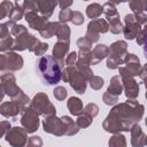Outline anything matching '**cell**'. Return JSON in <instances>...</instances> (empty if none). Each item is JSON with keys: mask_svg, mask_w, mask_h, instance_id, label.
<instances>
[{"mask_svg": "<svg viewBox=\"0 0 147 147\" xmlns=\"http://www.w3.org/2000/svg\"><path fill=\"white\" fill-rule=\"evenodd\" d=\"M77 61H78V53H76L74 51V52H70L65 56L64 63H65V65H75L77 63Z\"/></svg>", "mask_w": 147, "mask_h": 147, "instance_id": "obj_48", "label": "cell"}, {"mask_svg": "<svg viewBox=\"0 0 147 147\" xmlns=\"http://www.w3.org/2000/svg\"><path fill=\"white\" fill-rule=\"evenodd\" d=\"M145 124H146V126H147V117L145 118Z\"/></svg>", "mask_w": 147, "mask_h": 147, "instance_id": "obj_58", "label": "cell"}, {"mask_svg": "<svg viewBox=\"0 0 147 147\" xmlns=\"http://www.w3.org/2000/svg\"><path fill=\"white\" fill-rule=\"evenodd\" d=\"M30 106L36 109L38 111L39 115L41 116H52V115H56V108L55 106L51 102L48 95L44 92H39L37 93L32 100L30 101Z\"/></svg>", "mask_w": 147, "mask_h": 147, "instance_id": "obj_6", "label": "cell"}, {"mask_svg": "<svg viewBox=\"0 0 147 147\" xmlns=\"http://www.w3.org/2000/svg\"><path fill=\"white\" fill-rule=\"evenodd\" d=\"M13 46H14V37L11 34L7 36L6 38L1 39V41H0V51L2 53L13 51Z\"/></svg>", "mask_w": 147, "mask_h": 147, "instance_id": "obj_35", "label": "cell"}, {"mask_svg": "<svg viewBox=\"0 0 147 147\" xmlns=\"http://www.w3.org/2000/svg\"><path fill=\"white\" fill-rule=\"evenodd\" d=\"M142 80H144V85H145V87H146V92H147V77H145Z\"/></svg>", "mask_w": 147, "mask_h": 147, "instance_id": "obj_56", "label": "cell"}, {"mask_svg": "<svg viewBox=\"0 0 147 147\" xmlns=\"http://www.w3.org/2000/svg\"><path fill=\"white\" fill-rule=\"evenodd\" d=\"M24 15H25V10H24L23 6L20 5L18 2H16V5L14 6V9H13V11H11V14L9 15L8 18H9V21L16 23V22H18L20 20H22Z\"/></svg>", "mask_w": 147, "mask_h": 147, "instance_id": "obj_30", "label": "cell"}, {"mask_svg": "<svg viewBox=\"0 0 147 147\" xmlns=\"http://www.w3.org/2000/svg\"><path fill=\"white\" fill-rule=\"evenodd\" d=\"M145 96H146V99H147V92H146V94H145Z\"/></svg>", "mask_w": 147, "mask_h": 147, "instance_id": "obj_59", "label": "cell"}, {"mask_svg": "<svg viewBox=\"0 0 147 147\" xmlns=\"http://www.w3.org/2000/svg\"><path fill=\"white\" fill-rule=\"evenodd\" d=\"M15 1H16V2H18V1H20V0H15Z\"/></svg>", "mask_w": 147, "mask_h": 147, "instance_id": "obj_60", "label": "cell"}, {"mask_svg": "<svg viewBox=\"0 0 147 147\" xmlns=\"http://www.w3.org/2000/svg\"><path fill=\"white\" fill-rule=\"evenodd\" d=\"M134 16H136V20L137 22L140 24V25H145L147 23V15L142 11V13H133Z\"/></svg>", "mask_w": 147, "mask_h": 147, "instance_id": "obj_51", "label": "cell"}, {"mask_svg": "<svg viewBox=\"0 0 147 147\" xmlns=\"http://www.w3.org/2000/svg\"><path fill=\"white\" fill-rule=\"evenodd\" d=\"M84 113H86V114L91 115V116L94 118V117L99 114V107H98L95 103L90 102V103H87V105L84 107Z\"/></svg>", "mask_w": 147, "mask_h": 147, "instance_id": "obj_45", "label": "cell"}, {"mask_svg": "<svg viewBox=\"0 0 147 147\" xmlns=\"http://www.w3.org/2000/svg\"><path fill=\"white\" fill-rule=\"evenodd\" d=\"M10 129H11L10 123H9V122H7V121H2V122L0 123V137H1V138H2V137H5V136H6V133H7Z\"/></svg>", "mask_w": 147, "mask_h": 147, "instance_id": "obj_50", "label": "cell"}, {"mask_svg": "<svg viewBox=\"0 0 147 147\" xmlns=\"http://www.w3.org/2000/svg\"><path fill=\"white\" fill-rule=\"evenodd\" d=\"M92 59V51L91 49H79L78 52V61L83 63H87L91 65Z\"/></svg>", "mask_w": 147, "mask_h": 147, "instance_id": "obj_38", "label": "cell"}, {"mask_svg": "<svg viewBox=\"0 0 147 147\" xmlns=\"http://www.w3.org/2000/svg\"><path fill=\"white\" fill-rule=\"evenodd\" d=\"M108 145L110 147H125L126 146L125 137L121 134V132L114 133L113 137H110V139L108 140Z\"/></svg>", "mask_w": 147, "mask_h": 147, "instance_id": "obj_31", "label": "cell"}, {"mask_svg": "<svg viewBox=\"0 0 147 147\" xmlns=\"http://www.w3.org/2000/svg\"><path fill=\"white\" fill-rule=\"evenodd\" d=\"M67 107L70 111L71 115L74 116H79L80 114L84 113V107H83V101L77 98V96H71L67 101Z\"/></svg>", "mask_w": 147, "mask_h": 147, "instance_id": "obj_22", "label": "cell"}, {"mask_svg": "<svg viewBox=\"0 0 147 147\" xmlns=\"http://www.w3.org/2000/svg\"><path fill=\"white\" fill-rule=\"evenodd\" d=\"M93 44L94 42H98L99 41V38H100V34H96V33H92V32H87L86 31V34H85Z\"/></svg>", "mask_w": 147, "mask_h": 147, "instance_id": "obj_53", "label": "cell"}, {"mask_svg": "<svg viewBox=\"0 0 147 147\" xmlns=\"http://www.w3.org/2000/svg\"><path fill=\"white\" fill-rule=\"evenodd\" d=\"M61 118L63 119V122L65 124V136H75V134H77L79 132L80 127L77 125V123L74 119H71V117L64 115Z\"/></svg>", "mask_w": 147, "mask_h": 147, "instance_id": "obj_25", "label": "cell"}, {"mask_svg": "<svg viewBox=\"0 0 147 147\" xmlns=\"http://www.w3.org/2000/svg\"><path fill=\"white\" fill-rule=\"evenodd\" d=\"M53 94H54V98L59 101H63L67 96H68V91L65 90V87L63 86H56L53 91Z\"/></svg>", "mask_w": 147, "mask_h": 147, "instance_id": "obj_44", "label": "cell"}, {"mask_svg": "<svg viewBox=\"0 0 147 147\" xmlns=\"http://www.w3.org/2000/svg\"><path fill=\"white\" fill-rule=\"evenodd\" d=\"M102 13H103V7L99 3H96V2L91 3L86 7V16L91 20L98 18Z\"/></svg>", "mask_w": 147, "mask_h": 147, "instance_id": "obj_28", "label": "cell"}, {"mask_svg": "<svg viewBox=\"0 0 147 147\" xmlns=\"http://www.w3.org/2000/svg\"><path fill=\"white\" fill-rule=\"evenodd\" d=\"M107 91L114 95H117L119 96L122 94V92L124 91L123 88V83H122V77L121 76H114L111 77L110 82H109V85L107 87Z\"/></svg>", "mask_w": 147, "mask_h": 147, "instance_id": "obj_23", "label": "cell"}, {"mask_svg": "<svg viewBox=\"0 0 147 147\" xmlns=\"http://www.w3.org/2000/svg\"><path fill=\"white\" fill-rule=\"evenodd\" d=\"M21 124L28 131V133H33L39 127V114L30 105L21 114Z\"/></svg>", "mask_w": 147, "mask_h": 147, "instance_id": "obj_10", "label": "cell"}, {"mask_svg": "<svg viewBox=\"0 0 147 147\" xmlns=\"http://www.w3.org/2000/svg\"><path fill=\"white\" fill-rule=\"evenodd\" d=\"M60 22V21H59ZM70 28L67 23H59V26H57V31H56V38L57 40L60 41H68L70 42Z\"/></svg>", "mask_w": 147, "mask_h": 147, "instance_id": "obj_24", "label": "cell"}, {"mask_svg": "<svg viewBox=\"0 0 147 147\" xmlns=\"http://www.w3.org/2000/svg\"><path fill=\"white\" fill-rule=\"evenodd\" d=\"M76 45L78 46L79 49H91L93 42H92L86 36H84V37H80L79 39H77Z\"/></svg>", "mask_w": 147, "mask_h": 147, "instance_id": "obj_42", "label": "cell"}, {"mask_svg": "<svg viewBox=\"0 0 147 147\" xmlns=\"http://www.w3.org/2000/svg\"><path fill=\"white\" fill-rule=\"evenodd\" d=\"M0 85H1V100L3 99L5 95H8L10 99H15L24 93L22 88L16 85V78L11 72L1 75Z\"/></svg>", "mask_w": 147, "mask_h": 147, "instance_id": "obj_7", "label": "cell"}, {"mask_svg": "<svg viewBox=\"0 0 147 147\" xmlns=\"http://www.w3.org/2000/svg\"><path fill=\"white\" fill-rule=\"evenodd\" d=\"M24 18L25 21L28 22L29 26L33 30H37L38 32L47 24L48 22V18L44 17L42 15H40L39 13L37 11H33V10H30V11H26L25 15H24Z\"/></svg>", "mask_w": 147, "mask_h": 147, "instance_id": "obj_17", "label": "cell"}, {"mask_svg": "<svg viewBox=\"0 0 147 147\" xmlns=\"http://www.w3.org/2000/svg\"><path fill=\"white\" fill-rule=\"evenodd\" d=\"M62 79L64 83H69L71 88L78 94H84L86 92L88 80L76 65H67L62 71Z\"/></svg>", "mask_w": 147, "mask_h": 147, "instance_id": "obj_3", "label": "cell"}, {"mask_svg": "<svg viewBox=\"0 0 147 147\" xmlns=\"http://www.w3.org/2000/svg\"><path fill=\"white\" fill-rule=\"evenodd\" d=\"M127 53V44L124 40H117L109 46V53L107 56L106 65L108 69H118L121 64H124V56Z\"/></svg>", "mask_w": 147, "mask_h": 147, "instance_id": "obj_5", "label": "cell"}, {"mask_svg": "<svg viewBox=\"0 0 147 147\" xmlns=\"http://www.w3.org/2000/svg\"><path fill=\"white\" fill-rule=\"evenodd\" d=\"M36 64L38 74L46 85H56L62 79L63 70L61 69V63L53 55L40 56Z\"/></svg>", "mask_w": 147, "mask_h": 147, "instance_id": "obj_2", "label": "cell"}, {"mask_svg": "<svg viewBox=\"0 0 147 147\" xmlns=\"http://www.w3.org/2000/svg\"><path fill=\"white\" fill-rule=\"evenodd\" d=\"M69 47H70V42L68 41H60L57 40V42L54 45L53 47V57H55L61 64L64 62V56L68 55L69 52Z\"/></svg>", "mask_w": 147, "mask_h": 147, "instance_id": "obj_20", "label": "cell"}, {"mask_svg": "<svg viewBox=\"0 0 147 147\" xmlns=\"http://www.w3.org/2000/svg\"><path fill=\"white\" fill-rule=\"evenodd\" d=\"M85 21V17L84 15L78 11V10H74L72 11V17H71V22L75 24V25H82Z\"/></svg>", "mask_w": 147, "mask_h": 147, "instance_id": "obj_47", "label": "cell"}, {"mask_svg": "<svg viewBox=\"0 0 147 147\" xmlns=\"http://www.w3.org/2000/svg\"><path fill=\"white\" fill-rule=\"evenodd\" d=\"M42 129L46 133L62 137L65 136V124L62 118H59L56 115L46 116L42 121Z\"/></svg>", "mask_w": 147, "mask_h": 147, "instance_id": "obj_9", "label": "cell"}, {"mask_svg": "<svg viewBox=\"0 0 147 147\" xmlns=\"http://www.w3.org/2000/svg\"><path fill=\"white\" fill-rule=\"evenodd\" d=\"M145 145L147 146V136H146V139H145Z\"/></svg>", "mask_w": 147, "mask_h": 147, "instance_id": "obj_57", "label": "cell"}, {"mask_svg": "<svg viewBox=\"0 0 147 147\" xmlns=\"http://www.w3.org/2000/svg\"><path fill=\"white\" fill-rule=\"evenodd\" d=\"M139 77H140V79H144L145 77H147V63H146V64H144V67H141V70H140Z\"/></svg>", "mask_w": 147, "mask_h": 147, "instance_id": "obj_54", "label": "cell"}, {"mask_svg": "<svg viewBox=\"0 0 147 147\" xmlns=\"http://www.w3.org/2000/svg\"><path fill=\"white\" fill-rule=\"evenodd\" d=\"M24 32H28V29H26L24 25H22V24L15 23V24L11 26V29H10V34H11L13 37H17V36H20V34H22V33H24Z\"/></svg>", "mask_w": 147, "mask_h": 147, "instance_id": "obj_46", "label": "cell"}, {"mask_svg": "<svg viewBox=\"0 0 147 147\" xmlns=\"http://www.w3.org/2000/svg\"><path fill=\"white\" fill-rule=\"evenodd\" d=\"M59 23L60 22H47V24L39 31L40 36L42 38H52L53 36L56 34V31H57V26H59Z\"/></svg>", "mask_w": 147, "mask_h": 147, "instance_id": "obj_26", "label": "cell"}, {"mask_svg": "<svg viewBox=\"0 0 147 147\" xmlns=\"http://www.w3.org/2000/svg\"><path fill=\"white\" fill-rule=\"evenodd\" d=\"M131 145L133 147H141L145 145V139H146V134L142 131V127L139 125V123H136L131 130Z\"/></svg>", "mask_w": 147, "mask_h": 147, "instance_id": "obj_19", "label": "cell"}, {"mask_svg": "<svg viewBox=\"0 0 147 147\" xmlns=\"http://www.w3.org/2000/svg\"><path fill=\"white\" fill-rule=\"evenodd\" d=\"M144 111L145 107L136 101V99L116 103L102 122V127L110 133L129 132L136 123L140 122Z\"/></svg>", "mask_w": 147, "mask_h": 147, "instance_id": "obj_1", "label": "cell"}, {"mask_svg": "<svg viewBox=\"0 0 147 147\" xmlns=\"http://www.w3.org/2000/svg\"><path fill=\"white\" fill-rule=\"evenodd\" d=\"M124 64L125 67H119L118 71H119V76L123 75H127V76H139L140 70H141V64H140V60L136 54L132 53H126V55L124 56Z\"/></svg>", "mask_w": 147, "mask_h": 147, "instance_id": "obj_11", "label": "cell"}, {"mask_svg": "<svg viewBox=\"0 0 147 147\" xmlns=\"http://www.w3.org/2000/svg\"><path fill=\"white\" fill-rule=\"evenodd\" d=\"M36 11H38L40 15H42L46 18H49L53 13L55 7L59 5L57 0H32Z\"/></svg>", "mask_w": 147, "mask_h": 147, "instance_id": "obj_16", "label": "cell"}, {"mask_svg": "<svg viewBox=\"0 0 147 147\" xmlns=\"http://www.w3.org/2000/svg\"><path fill=\"white\" fill-rule=\"evenodd\" d=\"M28 146H30V147H40V146H42V140L38 136H32L28 140Z\"/></svg>", "mask_w": 147, "mask_h": 147, "instance_id": "obj_49", "label": "cell"}, {"mask_svg": "<svg viewBox=\"0 0 147 147\" xmlns=\"http://www.w3.org/2000/svg\"><path fill=\"white\" fill-rule=\"evenodd\" d=\"M136 41H137V44L139 46H142L144 47V55L147 59V23L145 24V26L141 29V31L137 36Z\"/></svg>", "mask_w": 147, "mask_h": 147, "instance_id": "obj_29", "label": "cell"}, {"mask_svg": "<svg viewBox=\"0 0 147 147\" xmlns=\"http://www.w3.org/2000/svg\"><path fill=\"white\" fill-rule=\"evenodd\" d=\"M108 1L114 3V5H119V3H123V2H129L130 0H108Z\"/></svg>", "mask_w": 147, "mask_h": 147, "instance_id": "obj_55", "label": "cell"}, {"mask_svg": "<svg viewBox=\"0 0 147 147\" xmlns=\"http://www.w3.org/2000/svg\"><path fill=\"white\" fill-rule=\"evenodd\" d=\"M124 28H123V34L125 39L127 40H133L137 38L139 32L141 31V25L137 22L134 14H127L124 17Z\"/></svg>", "mask_w": 147, "mask_h": 147, "instance_id": "obj_13", "label": "cell"}, {"mask_svg": "<svg viewBox=\"0 0 147 147\" xmlns=\"http://www.w3.org/2000/svg\"><path fill=\"white\" fill-rule=\"evenodd\" d=\"M109 31V23L107 22V20L103 18H94L91 20V22L87 24V32H92V33H106Z\"/></svg>", "mask_w": 147, "mask_h": 147, "instance_id": "obj_18", "label": "cell"}, {"mask_svg": "<svg viewBox=\"0 0 147 147\" xmlns=\"http://www.w3.org/2000/svg\"><path fill=\"white\" fill-rule=\"evenodd\" d=\"M108 23H109V30H110L111 33L118 34V33L123 32V28L124 26H123L122 22L119 21V18H114V20L109 21Z\"/></svg>", "mask_w": 147, "mask_h": 147, "instance_id": "obj_37", "label": "cell"}, {"mask_svg": "<svg viewBox=\"0 0 147 147\" xmlns=\"http://www.w3.org/2000/svg\"><path fill=\"white\" fill-rule=\"evenodd\" d=\"M14 6L15 5H13V2H10L9 0H3L0 3V18L9 17V15L14 9Z\"/></svg>", "mask_w": 147, "mask_h": 147, "instance_id": "obj_33", "label": "cell"}, {"mask_svg": "<svg viewBox=\"0 0 147 147\" xmlns=\"http://www.w3.org/2000/svg\"><path fill=\"white\" fill-rule=\"evenodd\" d=\"M30 101H31L30 98L25 93H23L18 98L11 99L10 101L2 102L0 106V114L3 117H7V118L11 117L14 118V121H16V116L24 111V109L30 105Z\"/></svg>", "mask_w": 147, "mask_h": 147, "instance_id": "obj_4", "label": "cell"}, {"mask_svg": "<svg viewBox=\"0 0 147 147\" xmlns=\"http://www.w3.org/2000/svg\"><path fill=\"white\" fill-rule=\"evenodd\" d=\"M37 41V38L29 33V32H24L17 37H14V46H13V51L15 52H22L25 49H30L33 44Z\"/></svg>", "mask_w": 147, "mask_h": 147, "instance_id": "obj_14", "label": "cell"}, {"mask_svg": "<svg viewBox=\"0 0 147 147\" xmlns=\"http://www.w3.org/2000/svg\"><path fill=\"white\" fill-rule=\"evenodd\" d=\"M48 49V44L46 42H41L39 39H37V41L33 44V46L29 49L30 52H32L34 55L37 56H42Z\"/></svg>", "mask_w": 147, "mask_h": 147, "instance_id": "obj_32", "label": "cell"}, {"mask_svg": "<svg viewBox=\"0 0 147 147\" xmlns=\"http://www.w3.org/2000/svg\"><path fill=\"white\" fill-rule=\"evenodd\" d=\"M14 24H15V22H11V21L0 24V39H3L10 34V29Z\"/></svg>", "mask_w": 147, "mask_h": 147, "instance_id": "obj_40", "label": "cell"}, {"mask_svg": "<svg viewBox=\"0 0 147 147\" xmlns=\"http://www.w3.org/2000/svg\"><path fill=\"white\" fill-rule=\"evenodd\" d=\"M92 122H93V117H92L91 115L86 114V113L80 114V115L78 116L77 121H76L77 125H78L80 129H85V127L90 126V125L92 124Z\"/></svg>", "mask_w": 147, "mask_h": 147, "instance_id": "obj_34", "label": "cell"}, {"mask_svg": "<svg viewBox=\"0 0 147 147\" xmlns=\"http://www.w3.org/2000/svg\"><path fill=\"white\" fill-rule=\"evenodd\" d=\"M84 1H88V0H84Z\"/></svg>", "mask_w": 147, "mask_h": 147, "instance_id": "obj_61", "label": "cell"}, {"mask_svg": "<svg viewBox=\"0 0 147 147\" xmlns=\"http://www.w3.org/2000/svg\"><path fill=\"white\" fill-rule=\"evenodd\" d=\"M109 53V47L103 45V44H98L93 51H92V59H91V64L95 65L99 62H101L103 59H106L108 56Z\"/></svg>", "mask_w": 147, "mask_h": 147, "instance_id": "obj_21", "label": "cell"}, {"mask_svg": "<svg viewBox=\"0 0 147 147\" xmlns=\"http://www.w3.org/2000/svg\"><path fill=\"white\" fill-rule=\"evenodd\" d=\"M57 2H59L60 8L61 9H64V8H69L72 5L74 0H57Z\"/></svg>", "mask_w": 147, "mask_h": 147, "instance_id": "obj_52", "label": "cell"}, {"mask_svg": "<svg viewBox=\"0 0 147 147\" xmlns=\"http://www.w3.org/2000/svg\"><path fill=\"white\" fill-rule=\"evenodd\" d=\"M72 11L70 8H64V9H61L60 13H59V21L61 23H68V22H71V17H72Z\"/></svg>", "mask_w": 147, "mask_h": 147, "instance_id": "obj_39", "label": "cell"}, {"mask_svg": "<svg viewBox=\"0 0 147 147\" xmlns=\"http://www.w3.org/2000/svg\"><path fill=\"white\" fill-rule=\"evenodd\" d=\"M102 101L105 102V105L107 106H115L118 101V96L117 95H114L111 93H109L108 91H106L102 95Z\"/></svg>", "mask_w": 147, "mask_h": 147, "instance_id": "obj_41", "label": "cell"}, {"mask_svg": "<svg viewBox=\"0 0 147 147\" xmlns=\"http://www.w3.org/2000/svg\"><path fill=\"white\" fill-rule=\"evenodd\" d=\"M88 83H90L91 88H93V90L98 91V90H100V88L103 86L105 80H103V78H102V77H100V76H93V77L88 80Z\"/></svg>", "mask_w": 147, "mask_h": 147, "instance_id": "obj_43", "label": "cell"}, {"mask_svg": "<svg viewBox=\"0 0 147 147\" xmlns=\"http://www.w3.org/2000/svg\"><path fill=\"white\" fill-rule=\"evenodd\" d=\"M121 77H122V83H123L125 96L127 99H131V100L137 99L139 95V83L132 76L123 75Z\"/></svg>", "mask_w": 147, "mask_h": 147, "instance_id": "obj_15", "label": "cell"}, {"mask_svg": "<svg viewBox=\"0 0 147 147\" xmlns=\"http://www.w3.org/2000/svg\"><path fill=\"white\" fill-rule=\"evenodd\" d=\"M23 57L15 51H9L0 55V70L5 71H18L23 68Z\"/></svg>", "mask_w": 147, "mask_h": 147, "instance_id": "obj_8", "label": "cell"}, {"mask_svg": "<svg viewBox=\"0 0 147 147\" xmlns=\"http://www.w3.org/2000/svg\"><path fill=\"white\" fill-rule=\"evenodd\" d=\"M103 14L106 15V18H107V22L114 20V18H119V14L115 7L114 3L107 1L106 3H103Z\"/></svg>", "mask_w": 147, "mask_h": 147, "instance_id": "obj_27", "label": "cell"}, {"mask_svg": "<svg viewBox=\"0 0 147 147\" xmlns=\"http://www.w3.org/2000/svg\"><path fill=\"white\" fill-rule=\"evenodd\" d=\"M5 140L13 147H23L28 144V131L23 126H14L6 133Z\"/></svg>", "mask_w": 147, "mask_h": 147, "instance_id": "obj_12", "label": "cell"}, {"mask_svg": "<svg viewBox=\"0 0 147 147\" xmlns=\"http://www.w3.org/2000/svg\"><path fill=\"white\" fill-rule=\"evenodd\" d=\"M129 6L133 13H142V11L147 10L144 0H130Z\"/></svg>", "mask_w": 147, "mask_h": 147, "instance_id": "obj_36", "label": "cell"}]
</instances>
